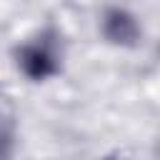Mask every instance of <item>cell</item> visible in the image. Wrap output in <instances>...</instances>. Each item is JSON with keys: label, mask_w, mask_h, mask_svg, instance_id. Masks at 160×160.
Returning a JSON list of instances; mask_svg holds the SVG:
<instances>
[{"label": "cell", "mask_w": 160, "mask_h": 160, "mask_svg": "<svg viewBox=\"0 0 160 160\" xmlns=\"http://www.w3.org/2000/svg\"><path fill=\"white\" fill-rule=\"evenodd\" d=\"M20 68L28 78L32 80H45L58 70V52L50 40H38L30 42L20 50Z\"/></svg>", "instance_id": "obj_1"}, {"label": "cell", "mask_w": 160, "mask_h": 160, "mask_svg": "<svg viewBox=\"0 0 160 160\" xmlns=\"http://www.w3.org/2000/svg\"><path fill=\"white\" fill-rule=\"evenodd\" d=\"M102 35L115 45H132L140 38V25L128 10L110 8L102 15Z\"/></svg>", "instance_id": "obj_2"}, {"label": "cell", "mask_w": 160, "mask_h": 160, "mask_svg": "<svg viewBox=\"0 0 160 160\" xmlns=\"http://www.w3.org/2000/svg\"><path fill=\"white\" fill-rule=\"evenodd\" d=\"M155 152H158V160H160V138H158V145H155Z\"/></svg>", "instance_id": "obj_3"}, {"label": "cell", "mask_w": 160, "mask_h": 160, "mask_svg": "<svg viewBox=\"0 0 160 160\" xmlns=\"http://www.w3.org/2000/svg\"><path fill=\"white\" fill-rule=\"evenodd\" d=\"M108 160H112V158H108Z\"/></svg>", "instance_id": "obj_4"}]
</instances>
